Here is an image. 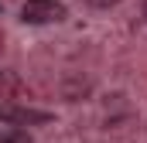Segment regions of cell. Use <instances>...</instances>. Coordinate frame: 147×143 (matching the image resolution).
Masks as SVG:
<instances>
[{"label":"cell","instance_id":"6da1fadb","mask_svg":"<svg viewBox=\"0 0 147 143\" xmlns=\"http://www.w3.org/2000/svg\"><path fill=\"white\" fill-rule=\"evenodd\" d=\"M65 17H69V10H65L62 0H28L21 7V21L24 24H58Z\"/></svg>","mask_w":147,"mask_h":143},{"label":"cell","instance_id":"7a4b0ae2","mask_svg":"<svg viewBox=\"0 0 147 143\" xmlns=\"http://www.w3.org/2000/svg\"><path fill=\"white\" fill-rule=\"evenodd\" d=\"M0 119L21 130V126L48 123V119H51V112H41V109H31V106H0Z\"/></svg>","mask_w":147,"mask_h":143},{"label":"cell","instance_id":"3957f363","mask_svg":"<svg viewBox=\"0 0 147 143\" xmlns=\"http://www.w3.org/2000/svg\"><path fill=\"white\" fill-rule=\"evenodd\" d=\"M0 143H31V136H28V130L7 126V130H0Z\"/></svg>","mask_w":147,"mask_h":143},{"label":"cell","instance_id":"277c9868","mask_svg":"<svg viewBox=\"0 0 147 143\" xmlns=\"http://www.w3.org/2000/svg\"><path fill=\"white\" fill-rule=\"evenodd\" d=\"M82 3H89V7H96V10H110V7L120 3V0H82Z\"/></svg>","mask_w":147,"mask_h":143},{"label":"cell","instance_id":"5b68a950","mask_svg":"<svg viewBox=\"0 0 147 143\" xmlns=\"http://www.w3.org/2000/svg\"><path fill=\"white\" fill-rule=\"evenodd\" d=\"M140 24H144V31H147V3H144V10H140Z\"/></svg>","mask_w":147,"mask_h":143}]
</instances>
